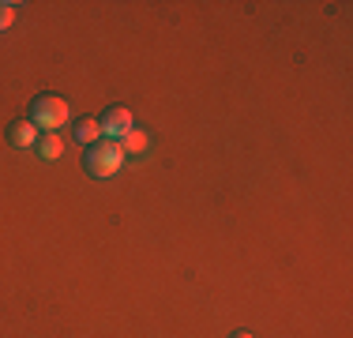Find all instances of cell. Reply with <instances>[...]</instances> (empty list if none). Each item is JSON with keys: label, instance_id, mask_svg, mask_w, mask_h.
I'll use <instances>...</instances> for the list:
<instances>
[{"label": "cell", "instance_id": "cell-1", "mask_svg": "<svg viewBox=\"0 0 353 338\" xmlns=\"http://www.w3.org/2000/svg\"><path fill=\"white\" fill-rule=\"evenodd\" d=\"M68 98H61V95H38L34 101H30V121L38 124V132L46 135V132H57V128H64L68 124Z\"/></svg>", "mask_w": 353, "mask_h": 338}, {"label": "cell", "instance_id": "cell-2", "mask_svg": "<svg viewBox=\"0 0 353 338\" xmlns=\"http://www.w3.org/2000/svg\"><path fill=\"white\" fill-rule=\"evenodd\" d=\"M124 150L117 139H98L94 147H87V158H83V169H87L90 177H113L117 169L124 166Z\"/></svg>", "mask_w": 353, "mask_h": 338}, {"label": "cell", "instance_id": "cell-3", "mask_svg": "<svg viewBox=\"0 0 353 338\" xmlns=\"http://www.w3.org/2000/svg\"><path fill=\"white\" fill-rule=\"evenodd\" d=\"M98 124H102V139H117L121 143L124 135L136 128V121H132V109L124 106H109L102 117H98Z\"/></svg>", "mask_w": 353, "mask_h": 338}, {"label": "cell", "instance_id": "cell-4", "mask_svg": "<svg viewBox=\"0 0 353 338\" xmlns=\"http://www.w3.org/2000/svg\"><path fill=\"white\" fill-rule=\"evenodd\" d=\"M38 139H41V132H38V124L30 121H15V124H8V143H12L15 150H30V147H38Z\"/></svg>", "mask_w": 353, "mask_h": 338}, {"label": "cell", "instance_id": "cell-5", "mask_svg": "<svg viewBox=\"0 0 353 338\" xmlns=\"http://www.w3.org/2000/svg\"><path fill=\"white\" fill-rule=\"evenodd\" d=\"M38 155L41 158H46V162H57V158H61L64 155V139H61V132H46V135H41V139H38Z\"/></svg>", "mask_w": 353, "mask_h": 338}, {"label": "cell", "instance_id": "cell-6", "mask_svg": "<svg viewBox=\"0 0 353 338\" xmlns=\"http://www.w3.org/2000/svg\"><path fill=\"white\" fill-rule=\"evenodd\" d=\"M75 139H79L83 147H94V143L102 139V124H98V117H83V121L75 124Z\"/></svg>", "mask_w": 353, "mask_h": 338}, {"label": "cell", "instance_id": "cell-7", "mask_svg": "<svg viewBox=\"0 0 353 338\" xmlns=\"http://www.w3.org/2000/svg\"><path fill=\"white\" fill-rule=\"evenodd\" d=\"M147 135H143L139 128H132L128 135H124V139H121V150H124V155H143V150H147Z\"/></svg>", "mask_w": 353, "mask_h": 338}, {"label": "cell", "instance_id": "cell-8", "mask_svg": "<svg viewBox=\"0 0 353 338\" xmlns=\"http://www.w3.org/2000/svg\"><path fill=\"white\" fill-rule=\"evenodd\" d=\"M15 23V4H0V30H8Z\"/></svg>", "mask_w": 353, "mask_h": 338}, {"label": "cell", "instance_id": "cell-9", "mask_svg": "<svg viewBox=\"0 0 353 338\" xmlns=\"http://www.w3.org/2000/svg\"><path fill=\"white\" fill-rule=\"evenodd\" d=\"M230 338H256V335H252V331H233Z\"/></svg>", "mask_w": 353, "mask_h": 338}]
</instances>
